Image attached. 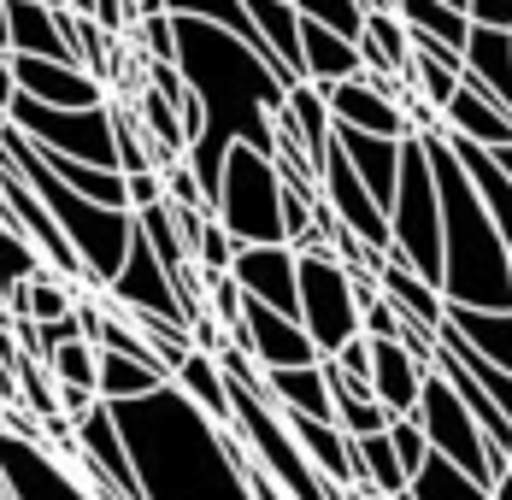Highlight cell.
<instances>
[{"instance_id": "6da1fadb", "label": "cell", "mask_w": 512, "mask_h": 500, "mask_svg": "<svg viewBox=\"0 0 512 500\" xmlns=\"http://www.w3.org/2000/svg\"><path fill=\"white\" fill-rule=\"evenodd\" d=\"M177 71L189 95L206 106V136L189 148V171L206 189V206H218L230 148L277 159V112L289 100V83L248 42H236L230 30H212L201 18H177Z\"/></svg>"}, {"instance_id": "7a4b0ae2", "label": "cell", "mask_w": 512, "mask_h": 500, "mask_svg": "<svg viewBox=\"0 0 512 500\" xmlns=\"http://www.w3.org/2000/svg\"><path fill=\"white\" fill-rule=\"evenodd\" d=\"M112 418L136 459L142 500H254L248 442L230 424H212L177 383L112 406Z\"/></svg>"}, {"instance_id": "3957f363", "label": "cell", "mask_w": 512, "mask_h": 500, "mask_svg": "<svg viewBox=\"0 0 512 500\" xmlns=\"http://www.w3.org/2000/svg\"><path fill=\"white\" fill-rule=\"evenodd\" d=\"M424 159L442 195V300L477 312H512V253L489 218L483 195L471 189L460 153L442 130H424Z\"/></svg>"}, {"instance_id": "277c9868", "label": "cell", "mask_w": 512, "mask_h": 500, "mask_svg": "<svg viewBox=\"0 0 512 500\" xmlns=\"http://www.w3.org/2000/svg\"><path fill=\"white\" fill-rule=\"evenodd\" d=\"M0 159L42 195V206L53 212V224L65 230V242L77 248L83 271H89V289H112L118 271H124V259H130V248H136V212H112V206H95V200H83L77 189H65L48 171V159L30 148L18 130L0 136Z\"/></svg>"}, {"instance_id": "5b68a950", "label": "cell", "mask_w": 512, "mask_h": 500, "mask_svg": "<svg viewBox=\"0 0 512 500\" xmlns=\"http://www.w3.org/2000/svg\"><path fill=\"white\" fill-rule=\"evenodd\" d=\"M212 218L236 236V248H277V242H289L283 236V177H277V159H265L254 148H230Z\"/></svg>"}, {"instance_id": "8992f818", "label": "cell", "mask_w": 512, "mask_h": 500, "mask_svg": "<svg viewBox=\"0 0 512 500\" xmlns=\"http://www.w3.org/2000/svg\"><path fill=\"white\" fill-rule=\"evenodd\" d=\"M389 253L412 265L424 283L442 289V195H436V171L424 159V142L412 136L401 153V183H395V206H389Z\"/></svg>"}, {"instance_id": "52a82bcc", "label": "cell", "mask_w": 512, "mask_h": 500, "mask_svg": "<svg viewBox=\"0 0 512 500\" xmlns=\"http://www.w3.org/2000/svg\"><path fill=\"white\" fill-rule=\"evenodd\" d=\"M412 418L424 424V436H430V453L454 459L465 477H477L483 489H495V483L507 477V453L489 448V436L477 430L471 406L454 395V383H448L442 371H430V377H424V395H418V412H412Z\"/></svg>"}, {"instance_id": "ba28073f", "label": "cell", "mask_w": 512, "mask_h": 500, "mask_svg": "<svg viewBox=\"0 0 512 500\" xmlns=\"http://www.w3.org/2000/svg\"><path fill=\"white\" fill-rule=\"evenodd\" d=\"M301 330L312 336L318 359H336L348 342L365 336L354 271L336 253H301Z\"/></svg>"}, {"instance_id": "9c48e42d", "label": "cell", "mask_w": 512, "mask_h": 500, "mask_svg": "<svg viewBox=\"0 0 512 500\" xmlns=\"http://www.w3.org/2000/svg\"><path fill=\"white\" fill-rule=\"evenodd\" d=\"M12 130L42 153L59 159H83L118 171V136H112V106H89V112H65V106H36V100H12Z\"/></svg>"}, {"instance_id": "30bf717a", "label": "cell", "mask_w": 512, "mask_h": 500, "mask_svg": "<svg viewBox=\"0 0 512 500\" xmlns=\"http://www.w3.org/2000/svg\"><path fill=\"white\" fill-rule=\"evenodd\" d=\"M0 477H6L12 500H101L77 465L42 448V436H18L6 424H0Z\"/></svg>"}, {"instance_id": "8fae6325", "label": "cell", "mask_w": 512, "mask_h": 500, "mask_svg": "<svg viewBox=\"0 0 512 500\" xmlns=\"http://www.w3.org/2000/svg\"><path fill=\"white\" fill-rule=\"evenodd\" d=\"M230 348H242L259 371H301V365H318V348L301 330V318H283L271 306L248 300L242 312V330H230Z\"/></svg>"}, {"instance_id": "7c38bea8", "label": "cell", "mask_w": 512, "mask_h": 500, "mask_svg": "<svg viewBox=\"0 0 512 500\" xmlns=\"http://www.w3.org/2000/svg\"><path fill=\"white\" fill-rule=\"evenodd\" d=\"M230 277L242 283L248 300L283 312V318H301V253L289 248V242H277V248H242L236 265H230Z\"/></svg>"}, {"instance_id": "4fadbf2b", "label": "cell", "mask_w": 512, "mask_h": 500, "mask_svg": "<svg viewBox=\"0 0 512 500\" xmlns=\"http://www.w3.org/2000/svg\"><path fill=\"white\" fill-rule=\"evenodd\" d=\"M118 312H148V318H171V324H189V312H183V295H177V283H171V271L159 265V253L142 242V230H136V248L124 259V271H118V283L106 289Z\"/></svg>"}, {"instance_id": "5bb4252c", "label": "cell", "mask_w": 512, "mask_h": 500, "mask_svg": "<svg viewBox=\"0 0 512 500\" xmlns=\"http://www.w3.org/2000/svg\"><path fill=\"white\" fill-rule=\"evenodd\" d=\"M330 100V118H336V130H359V136H389V142H412V118L401 100H389L365 71L348 77V83H336V89H324Z\"/></svg>"}, {"instance_id": "9a60e30c", "label": "cell", "mask_w": 512, "mask_h": 500, "mask_svg": "<svg viewBox=\"0 0 512 500\" xmlns=\"http://www.w3.org/2000/svg\"><path fill=\"white\" fill-rule=\"evenodd\" d=\"M0 48L12 59H65V65H77L71 36L59 30L53 0H0Z\"/></svg>"}, {"instance_id": "2e32d148", "label": "cell", "mask_w": 512, "mask_h": 500, "mask_svg": "<svg viewBox=\"0 0 512 500\" xmlns=\"http://www.w3.org/2000/svg\"><path fill=\"white\" fill-rule=\"evenodd\" d=\"M12 65H18V95L36 106H65V112L112 106L106 83H95L83 65H65V59H12Z\"/></svg>"}, {"instance_id": "e0dca14e", "label": "cell", "mask_w": 512, "mask_h": 500, "mask_svg": "<svg viewBox=\"0 0 512 500\" xmlns=\"http://www.w3.org/2000/svg\"><path fill=\"white\" fill-rule=\"evenodd\" d=\"M442 136H454V142H471V148L501 153V148H512V112L501 106V100H489L483 89L460 83L454 106L442 112Z\"/></svg>"}, {"instance_id": "ac0fdd59", "label": "cell", "mask_w": 512, "mask_h": 500, "mask_svg": "<svg viewBox=\"0 0 512 500\" xmlns=\"http://www.w3.org/2000/svg\"><path fill=\"white\" fill-rule=\"evenodd\" d=\"M424 365L412 359L401 342H371V395L389 418H412L418 412V395H424Z\"/></svg>"}, {"instance_id": "d6986e66", "label": "cell", "mask_w": 512, "mask_h": 500, "mask_svg": "<svg viewBox=\"0 0 512 500\" xmlns=\"http://www.w3.org/2000/svg\"><path fill=\"white\" fill-rule=\"evenodd\" d=\"M460 65H465V83H471V89H483L489 100H501L512 112V30H483V24H471Z\"/></svg>"}, {"instance_id": "ffe728a7", "label": "cell", "mask_w": 512, "mask_h": 500, "mask_svg": "<svg viewBox=\"0 0 512 500\" xmlns=\"http://www.w3.org/2000/svg\"><path fill=\"white\" fill-rule=\"evenodd\" d=\"M336 148L348 153V165L359 171V183L371 189V200L389 212V206H395V183H401V153H407V142L359 136V130H336Z\"/></svg>"}, {"instance_id": "44dd1931", "label": "cell", "mask_w": 512, "mask_h": 500, "mask_svg": "<svg viewBox=\"0 0 512 500\" xmlns=\"http://www.w3.org/2000/svg\"><path fill=\"white\" fill-rule=\"evenodd\" d=\"M359 71H365V59H359L354 42H342L336 30L301 18V83H312V89H336V83H348V77H359Z\"/></svg>"}, {"instance_id": "7402d4cb", "label": "cell", "mask_w": 512, "mask_h": 500, "mask_svg": "<svg viewBox=\"0 0 512 500\" xmlns=\"http://www.w3.org/2000/svg\"><path fill=\"white\" fill-rule=\"evenodd\" d=\"M377 283H383V300H395V312L412 318V324H424V330H436L442 336V324H448V300L436 283H424L412 265H401L395 253L383 259V271H377Z\"/></svg>"}, {"instance_id": "603a6c76", "label": "cell", "mask_w": 512, "mask_h": 500, "mask_svg": "<svg viewBox=\"0 0 512 500\" xmlns=\"http://www.w3.org/2000/svg\"><path fill=\"white\" fill-rule=\"evenodd\" d=\"M265 395H271L277 412H301V418L336 424V395H330L324 359H318V365H301V371H265Z\"/></svg>"}, {"instance_id": "cb8c5ba5", "label": "cell", "mask_w": 512, "mask_h": 500, "mask_svg": "<svg viewBox=\"0 0 512 500\" xmlns=\"http://www.w3.org/2000/svg\"><path fill=\"white\" fill-rule=\"evenodd\" d=\"M242 6H248L254 30L265 36L277 71H283L289 89H295V83H301V12H295V0H242Z\"/></svg>"}, {"instance_id": "d4e9b609", "label": "cell", "mask_w": 512, "mask_h": 500, "mask_svg": "<svg viewBox=\"0 0 512 500\" xmlns=\"http://www.w3.org/2000/svg\"><path fill=\"white\" fill-rule=\"evenodd\" d=\"M359 59H365V71H371V77H395V83H407V77H412V30L395 18V12L365 18Z\"/></svg>"}, {"instance_id": "484cf974", "label": "cell", "mask_w": 512, "mask_h": 500, "mask_svg": "<svg viewBox=\"0 0 512 500\" xmlns=\"http://www.w3.org/2000/svg\"><path fill=\"white\" fill-rule=\"evenodd\" d=\"M448 336H460L471 353H483L489 365L512 371V312H477V306H448Z\"/></svg>"}, {"instance_id": "4316f807", "label": "cell", "mask_w": 512, "mask_h": 500, "mask_svg": "<svg viewBox=\"0 0 512 500\" xmlns=\"http://www.w3.org/2000/svg\"><path fill=\"white\" fill-rule=\"evenodd\" d=\"M448 142H454V136H448ZM454 153H460L471 189L483 195V206H489V218H495V230H501V242H507V253H512V183H507V171L495 165V153H489V148L454 142Z\"/></svg>"}, {"instance_id": "83f0119b", "label": "cell", "mask_w": 512, "mask_h": 500, "mask_svg": "<svg viewBox=\"0 0 512 500\" xmlns=\"http://www.w3.org/2000/svg\"><path fill=\"white\" fill-rule=\"evenodd\" d=\"M395 18L407 24L418 42H442V48L465 53V36H471L465 6H448V0H395Z\"/></svg>"}, {"instance_id": "f1b7e54d", "label": "cell", "mask_w": 512, "mask_h": 500, "mask_svg": "<svg viewBox=\"0 0 512 500\" xmlns=\"http://www.w3.org/2000/svg\"><path fill=\"white\" fill-rule=\"evenodd\" d=\"M171 383L195 400L212 424H230V377H224V365H218L212 353H189V359L177 365V377H171Z\"/></svg>"}, {"instance_id": "f546056e", "label": "cell", "mask_w": 512, "mask_h": 500, "mask_svg": "<svg viewBox=\"0 0 512 500\" xmlns=\"http://www.w3.org/2000/svg\"><path fill=\"white\" fill-rule=\"evenodd\" d=\"M171 377H159L154 365H136V359H124V353H101V389L95 395L106 406H124V400H148L154 389H165Z\"/></svg>"}, {"instance_id": "4dcf8cb0", "label": "cell", "mask_w": 512, "mask_h": 500, "mask_svg": "<svg viewBox=\"0 0 512 500\" xmlns=\"http://www.w3.org/2000/svg\"><path fill=\"white\" fill-rule=\"evenodd\" d=\"M407 500H489V489H483L477 477H465L454 459L430 453V459H424V471L407 483Z\"/></svg>"}, {"instance_id": "1f68e13d", "label": "cell", "mask_w": 512, "mask_h": 500, "mask_svg": "<svg viewBox=\"0 0 512 500\" xmlns=\"http://www.w3.org/2000/svg\"><path fill=\"white\" fill-rule=\"evenodd\" d=\"M48 271V259L36 253L30 236H18L12 224H0V312H6V295H18L24 283H36Z\"/></svg>"}, {"instance_id": "d6a6232c", "label": "cell", "mask_w": 512, "mask_h": 500, "mask_svg": "<svg viewBox=\"0 0 512 500\" xmlns=\"http://www.w3.org/2000/svg\"><path fill=\"white\" fill-rule=\"evenodd\" d=\"M48 377L53 389H101V348L95 342H65V348L48 359Z\"/></svg>"}, {"instance_id": "836d02e7", "label": "cell", "mask_w": 512, "mask_h": 500, "mask_svg": "<svg viewBox=\"0 0 512 500\" xmlns=\"http://www.w3.org/2000/svg\"><path fill=\"white\" fill-rule=\"evenodd\" d=\"M112 136H118V171H124V177L159 171V153H154V142L142 136V124H136V106H112Z\"/></svg>"}, {"instance_id": "e575fe53", "label": "cell", "mask_w": 512, "mask_h": 500, "mask_svg": "<svg viewBox=\"0 0 512 500\" xmlns=\"http://www.w3.org/2000/svg\"><path fill=\"white\" fill-rule=\"evenodd\" d=\"M295 12L307 18V24H324V30H336L342 42H354L365 36V6L359 0H295Z\"/></svg>"}, {"instance_id": "d590c367", "label": "cell", "mask_w": 512, "mask_h": 500, "mask_svg": "<svg viewBox=\"0 0 512 500\" xmlns=\"http://www.w3.org/2000/svg\"><path fill=\"white\" fill-rule=\"evenodd\" d=\"M236 236L218 224V218H206L201 230V248H195V265H201V277H230V265H236Z\"/></svg>"}, {"instance_id": "8d00e7d4", "label": "cell", "mask_w": 512, "mask_h": 500, "mask_svg": "<svg viewBox=\"0 0 512 500\" xmlns=\"http://www.w3.org/2000/svg\"><path fill=\"white\" fill-rule=\"evenodd\" d=\"M389 442H395V459H401V471H407V483L424 471V459H430V436H424V424L418 418H389Z\"/></svg>"}, {"instance_id": "74e56055", "label": "cell", "mask_w": 512, "mask_h": 500, "mask_svg": "<svg viewBox=\"0 0 512 500\" xmlns=\"http://www.w3.org/2000/svg\"><path fill=\"white\" fill-rule=\"evenodd\" d=\"M206 312H212L224 330H242V312H248L242 283H236V277H212V283H206Z\"/></svg>"}, {"instance_id": "f35d334b", "label": "cell", "mask_w": 512, "mask_h": 500, "mask_svg": "<svg viewBox=\"0 0 512 500\" xmlns=\"http://www.w3.org/2000/svg\"><path fill=\"white\" fill-rule=\"evenodd\" d=\"M124 189H130V212H154L165 206V171H136L124 177Z\"/></svg>"}, {"instance_id": "ab89813d", "label": "cell", "mask_w": 512, "mask_h": 500, "mask_svg": "<svg viewBox=\"0 0 512 500\" xmlns=\"http://www.w3.org/2000/svg\"><path fill=\"white\" fill-rule=\"evenodd\" d=\"M359 324H365L371 342H395V336H401V312H395V300H371V306L359 312Z\"/></svg>"}, {"instance_id": "60d3db41", "label": "cell", "mask_w": 512, "mask_h": 500, "mask_svg": "<svg viewBox=\"0 0 512 500\" xmlns=\"http://www.w3.org/2000/svg\"><path fill=\"white\" fill-rule=\"evenodd\" d=\"M465 18L483 30H512V0H465Z\"/></svg>"}, {"instance_id": "b9f144b4", "label": "cell", "mask_w": 512, "mask_h": 500, "mask_svg": "<svg viewBox=\"0 0 512 500\" xmlns=\"http://www.w3.org/2000/svg\"><path fill=\"white\" fill-rule=\"evenodd\" d=\"M336 365H342V377H354V383H371V336L348 342V348L336 353Z\"/></svg>"}, {"instance_id": "7bdbcfd3", "label": "cell", "mask_w": 512, "mask_h": 500, "mask_svg": "<svg viewBox=\"0 0 512 500\" xmlns=\"http://www.w3.org/2000/svg\"><path fill=\"white\" fill-rule=\"evenodd\" d=\"M12 100H18V65H12V53L0 48V106L12 112Z\"/></svg>"}, {"instance_id": "ee69618b", "label": "cell", "mask_w": 512, "mask_h": 500, "mask_svg": "<svg viewBox=\"0 0 512 500\" xmlns=\"http://www.w3.org/2000/svg\"><path fill=\"white\" fill-rule=\"evenodd\" d=\"M248 483H254V500H289L277 483H271V477H265V471H259L254 459H248Z\"/></svg>"}, {"instance_id": "f6af8a7d", "label": "cell", "mask_w": 512, "mask_h": 500, "mask_svg": "<svg viewBox=\"0 0 512 500\" xmlns=\"http://www.w3.org/2000/svg\"><path fill=\"white\" fill-rule=\"evenodd\" d=\"M130 6H136V24H142V18H171L165 0H130Z\"/></svg>"}, {"instance_id": "bcb514c9", "label": "cell", "mask_w": 512, "mask_h": 500, "mask_svg": "<svg viewBox=\"0 0 512 500\" xmlns=\"http://www.w3.org/2000/svg\"><path fill=\"white\" fill-rule=\"evenodd\" d=\"M365 6V18H377V12H395V0H359Z\"/></svg>"}, {"instance_id": "7dc6e473", "label": "cell", "mask_w": 512, "mask_h": 500, "mask_svg": "<svg viewBox=\"0 0 512 500\" xmlns=\"http://www.w3.org/2000/svg\"><path fill=\"white\" fill-rule=\"evenodd\" d=\"M489 500H512V477H501V483L489 489Z\"/></svg>"}, {"instance_id": "c3c4849f", "label": "cell", "mask_w": 512, "mask_h": 500, "mask_svg": "<svg viewBox=\"0 0 512 500\" xmlns=\"http://www.w3.org/2000/svg\"><path fill=\"white\" fill-rule=\"evenodd\" d=\"M495 165L507 171V183H512V148H501V153H495Z\"/></svg>"}, {"instance_id": "681fc988", "label": "cell", "mask_w": 512, "mask_h": 500, "mask_svg": "<svg viewBox=\"0 0 512 500\" xmlns=\"http://www.w3.org/2000/svg\"><path fill=\"white\" fill-rule=\"evenodd\" d=\"M65 6H71V12H89V0H65Z\"/></svg>"}, {"instance_id": "f907efd6", "label": "cell", "mask_w": 512, "mask_h": 500, "mask_svg": "<svg viewBox=\"0 0 512 500\" xmlns=\"http://www.w3.org/2000/svg\"><path fill=\"white\" fill-rule=\"evenodd\" d=\"M6 395H12V383H6V371H0V400H6Z\"/></svg>"}, {"instance_id": "816d5d0a", "label": "cell", "mask_w": 512, "mask_h": 500, "mask_svg": "<svg viewBox=\"0 0 512 500\" xmlns=\"http://www.w3.org/2000/svg\"><path fill=\"white\" fill-rule=\"evenodd\" d=\"M448 6H465V0H448Z\"/></svg>"}, {"instance_id": "f5cc1de1", "label": "cell", "mask_w": 512, "mask_h": 500, "mask_svg": "<svg viewBox=\"0 0 512 500\" xmlns=\"http://www.w3.org/2000/svg\"><path fill=\"white\" fill-rule=\"evenodd\" d=\"M507 477H512V459H507Z\"/></svg>"}, {"instance_id": "db71d44e", "label": "cell", "mask_w": 512, "mask_h": 500, "mask_svg": "<svg viewBox=\"0 0 512 500\" xmlns=\"http://www.w3.org/2000/svg\"><path fill=\"white\" fill-rule=\"evenodd\" d=\"M342 500H359V495H342Z\"/></svg>"}]
</instances>
